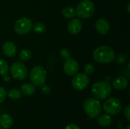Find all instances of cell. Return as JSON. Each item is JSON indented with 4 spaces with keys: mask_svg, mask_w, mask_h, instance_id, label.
<instances>
[{
    "mask_svg": "<svg viewBox=\"0 0 130 129\" xmlns=\"http://www.w3.org/2000/svg\"><path fill=\"white\" fill-rule=\"evenodd\" d=\"M93 59L100 64H110L115 60V52L109 46H100L94 49Z\"/></svg>",
    "mask_w": 130,
    "mask_h": 129,
    "instance_id": "cell-1",
    "label": "cell"
},
{
    "mask_svg": "<svg viewBox=\"0 0 130 129\" xmlns=\"http://www.w3.org/2000/svg\"><path fill=\"white\" fill-rule=\"evenodd\" d=\"M112 93V86L107 81H100L94 84L91 87V94L98 100H105Z\"/></svg>",
    "mask_w": 130,
    "mask_h": 129,
    "instance_id": "cell-2",
    "label": "cell"
},
{
    "mask_svg": "<svg viewBox=\"0 0 130 129\" xmlns=\"http://www.w3.org/2000/svg\"><path fill=\"white\" fill-rule=\"evenodd\" d=\"M95 11V5L91 0L81 1L75 9L76 15L82 19H88L91 17Z\"/></svg>",
    "mask_w": 130,
    "mask_h": 129,
    "instance_id": "cell-3",
    "label": "cell"
},
{
    "mask_svg": "<svg viewBox=\"0 0 130 129\" xmlns=\"http://www.w3.org/2000/svg\"><path fill=\"white\" fill-rule=\"evenodd\" d=\"M83 109L85 113L91 119L98 118L102 111V106L98 99L88 98L83 103Z\"/></svg>",
    "mask_w": 130,
    "mask_h": 129,
    "instance_id": "cell-4",
    "label": "cell"
},
{
    "mask_svg": "<svg viewBox=\"0 0 130 129\" xmlns=\"http://www.w3.org/2000/svg\"><path fill=\"white\" fill-rule=\"evenodd\" d=\"M30 79L34 86H41L45 84L46 79V71L43 66H34L30 71Z\"/></svg>",
    "mask_w": 130,
    "mask_h": 129,
    "instance_id": "cell-5",
    "label": "cell"
},
{
    "mask_svg": "<svg viewBox=\"0 0 130 129\" xmlns=\"http://www.w3.org/2000/svg\"><path fill=\"white\" fill-rule=\"evenodd\" d=\"M103 109L106 114H108L110 116H115L121 112L122 103L120 100L116 97L108 98L104 103Z\"/></svg>",
    "mask_w": 130,
    "mask_h": 129,
    "instance_id": "cell-6",
    "label": "cell"
},
{
    "mask_svg": "<svg viewBox=\"0 0 130 129\" xmlns=\"http://www.w3.org/2000/svg\"><path fill=\"white\" fill-rule=\"evenodd\" d=\"M33 22L31 19L24 17L17 20L14 25V31L19 35H25L30 33L33 28Z\"/></svg>",
    "mask_w": 130,
    "mask_h": 129,
    "instance_id": "cell-7",
    "label": "cell"
},
{
    "mask_svg": "<svg viewBox=\"0 0 130 129\" xmlns=\"http://www.w3.org/2000/svg\"><path fill=\"white\" fill-rule=\"evenodd\" d=\"M9 70L11 76L16 80L22 81L27 76V68L21 62H14L12 63Z\"/></svg>",
    "mask_w": 130,
    "mask_h": 129,
    "instance_id": "cell-8",
    "label": "cell"
},
{
    "mask_svg": "<svg viewBox=\"0 0 130 129\" xmlns=\"http://www.w3.org/2000/svg\"><path fill=\"white\" fill-rule=\"evenodd\" d=\"M90 83L88 75L85 73H79L75 75L72 80V86L76 90H83L88 87Z\"/></svg>",
    "mask_w": 130,
    "mask_h": 129,
    "instance_id": "cell-9",
    "label": "cell"
},
{
    "mask_svg": "<svg viewBox=\"0 0 130 129\" xmlns=\"http://www.w3.org/2000/svg\"><path fill=\"white\" fill-rule=\"evenodd\" d=\"M79 69V65L78 62L72 58H68L63 65V70L65 73L69 76H74Z\"/></svg>",
    "mask_w": 130,
    "mask_h": 129,
    "instance_id": "cell-10",
    "label": "cell"
},
{
    "mask_svg": "<svg viewBox=\"0 0 130 129\" xmlns=\"http://www.w3.org/2000/svg\"><path fill=\"white\" fill-rule=\"evenodd\" d=\"M68 31L72 34H78L82 31V23L78 18H72L67 25Z\"/></svg>",
    "mask_w": 130,
    "mask_h": 129,
    "instance_id": "cell-11",
    "label": "cell"
},
{
    "mask_svg": "<svg viewBox=\"0 0 130 129\" xmlns=\"http://www.w3.org/2000/svg\"><path fill=\"white\" fill-rule=\"evenodd\" d=\"M17 51V46L12 41H6L2 45V52L7 57H14L16 55Z\"/></svg>",
    "mask_w": 130,
    "mask_h": 129,
    "instance_id": "cell-12",
    "label": "cell"
},
{
    "mask_svg": "<svg viewBox=\"0 0 130 129\" xmlns=\"http://www.w3.org/2000/svg\"><path fill=\"white\" fill-rule=\"evenodd\" d=\"M95 28L98 33H100L101 35H105L109 32L110 29V26L109 22L106 19L101 18L96 21Z\"/></svg>",
    "mask_w": 130,
    "mask_h": 129,
    "instance_id": "cell-13",
    "label": "cell"
},
{
    "mask_svg": "<svg viewBox=\"0 0 130 129\" xmlns=\"http://www.w3.org/2000/svg\"><path fill=\"white\" fill-rule=\"evenodd\" d=\"M129 84V81L127 78L123 76H120L116 78L113 81V87L114 89L118 90H125Z\"/></svg>",
    "mask_w": 130,
    "mask_h": 129,
    "instance_id": "cell-14",
    "label": "cell"
},
{
    "mask_svg": "<svg viewBox=\"0 0 130 129\" xmlns=\"http://www.w3.org/2000/svg\"><path fill=\"white\" fill-rule=\"evenodd\" d=\"M13 125V119L8 114H2L0 116V126L4 129L11 128Z\"/></svg>",
    "mask_w": 130,
    "mask_h": 129,
    "instance_id": "cell-15",
    "label": "cell"
},
{
    "mask_svg": "<svg viewBox=\"0 0 130 129\" xmlns=\"http://www.w3.org/2000/svg\"><path fill=\"white\" fill-rule=\"evenodd\" d=\"M21 92L24 96H32L36 92V87L33 84L25 83L23 84L21 87Z\"/></svg>",
    "mask_w": 130,
    "mask_h": 129,
    "instance_id": "cell-16",
    "label": "cell"
},
{
    "mask_svg": "<svg viewBox=\"0 0 130 129\" xmlns=\"http://www.w3.org/2000/svg\"><path fill=\"white\" fill-rule=\"evenodd\" d=\"M98 123L101 126V127H109L111 123H112V119L110 115L108 114H104L98 116Z\"/></svg>",
    "mask_w": 130,
    "mask_h": 129,
    "instance_id": "cell-17",
    "label": "cell"
},
{
    "mask_svg": "<svg viewBox=\"0 0 130 129\" xmlns=\"http://www.w3.org/2000/svg\"><path fill=\"white\" fill-rule=\"evenodd\" d=\"M75 14V9L72 6H67L62 10V15L66 18H73Z\"/></svg>",
    "mask_w": 130,
    "mask_h": 129,
    "instance_id": "cell-18",
    "label": "cell"
},
{
    "mask_svg": "<svg viewBox=\"0 0 130 129\" xmlns=\"http://www.w3.org/2000/svg\"><path fill=\"white\" fill-rule=\"evenodd\" d=\"M7 95L8 96V97L11 100H18V99L21 98V92L18 89L13 88V89L9 90L8 92H7Z\"/></svg>",
    "mask_w": 130,
    "mask_h": 129,
    "instance_id": "cell-19",
    "label": "cell"
},
{
    "mask_svg": "<svg viewBox=\"0 0 130 129\" xmlns=\"http://www.w3.org/2000/svg\"><path fill=\"white\" fill-rule=\"evenodd\" d=\"M32 56V52L28 49H22L19 53V59L22 62L28 61Z\"/></svg>",
    "mask_w": 130,
    "mask_h": 129,
    "instance_id": "cell-20",
    "label": "cell"
},
{
    "mask_svg": "<svg viewBox=\"0 0 130 129\" xmlns=\"http://www.w3.org/2000/svg\"><path fill=\"white\" fill-rule=\"evenodd\" d=\"M9 66L8 62L4 59H0V76H5L8 75Z\"/></svg>",
    "mask_w": 130,
    "mask_h": 129,
    "instance_id": "cell-21",
    "label": "cell"
},
{
    "mask_svg": "<svg viewBox=\"0 0 130 129\" xmlns=\"http://www.w3.org/2000/svg\"><path fill=\"white\" fill-rule=\"evenodd\" d=\"M33 30L36 33H43L46 30V26L43 23L41 22H37L35 24L33 25Z\"/></svg>",
    "mask_w": 130,
    "mask_h": 129,
    "instance_id": "cell-22",
    "label": "cell"
},
{
    "mask_svg": "<svg viewBox=\"0 0 130 129\" xmlns=\"http://www.w3.org/2000/svg\"><path fill=\"white\" fill-rule=\"evenodd\" d=\"M84 71L87 75H92L94 71V65L92 63H88L84 68Z\"/></svg>",
    "mask_w": 130,
    "mask_h": 129,
    "instance_id": "cell-23",
    "label": "cell"
},
{
    "mask_svg": "<svg viewBox=\"0 0 130 129\" xmlns=\"http://www.w3.org/2000/svg\"><path fill=\"white\" fill-rule=\"evenodd\" d=\"M60 55H61L62 58L66 59H68V58H70V56H71V52H70V50H69V49H67V48H63V49H62L61 51H60Z\"/></svg>",
    "mask_w": 130,
    "mask_h": 129,
    "instance_id": "cell-24",
    "label": "cell"
},
{
    "mask_svg": "<svg viewBox=\"0 0 130 129\" xmlns=\"http://www.w3.org/2000/svg\"><path fill=\"white\" fill-rule=\"evenodd\" d=\"M6 97H7V91H6V90L4 87H0V104L5 101Z\"/></svg>",
    "mask_w": 130,
    "mask_h": 129,
    "instance_id": "cell-25",
    "label": "cell"
},
{
    "mask_svg": "<svg viewBox=\"0 0 130 129\" xmlns=\"http://www.w3.org/2000/svg\"><path fill=\"white\" fill-rule=\"evenodd\" d=\"M41 92L43 94H48L50 92V87L49 85L43 84V85H41Z\"/></svg>",
    "mask_w": 130,
    "mask_h": 129,
    "instance_id": "cell-26",
    "label": "cell"
},
{
    "mask_svg": "<svg viewBox=\"0 0 130 129\" xmlns=\"http://www.w3.org/2000/svg\"><path fill=\"white\" fill-rule=\"evenodd\" d=\"M124 116L128 122H130V106L127 105L124 109Z\"/></svg>",
    "mask_w": 130,
    "mask_h": 129,
    "instance_id": "cell-27",
    "label": "cell"
},
{
    "mask_svg": "<svg viewBox=\"0 0 130 129\" xmlns=\"http://www.w3.org/2000/svg\"><path fill=\"white\" fill-rule=\"evenodd\" d=\"M64 129H80V128L76 124L70 123V124H68Z\"/></svg>",
    "mask_w": 130,
    "mask_h": 129,
    "instance_id": "cell-28",
    "label": "cell"
},
{
    "mask_svg": "<svg viewBox=\"0 0 130 129\" xmlns=\"http://www.w3.org/2000/svg\"><path fill=\"white\" fill-rule=\"evenodd\" d=\"M125 57L123 58V59H121V56H119V58H117V62H119V63H122V62H123L124 61H125Z\"/></svg>",
    "mask_w": 130,
    "mask_h": 129,
    "instance_id": "cell-29",
    "label": "cell"
},
{
    "mask_svg": "<svg viewBox=\"0 0 130 129\" xmlns=\"http://www.w3.org/2000/svg\"><path fill=\"white\" fill-rule=\"evenodd\" d=\"M129 6H130V4L129 3H128V5H127V11L128 12H129Z\"/></svg>",
    "mask_w": 130,
    "mask_h": 129,
    "instance_id": "cell-30",
    "label": "cell"
},
{
    "mask_svg": "<svg viewBox=\"0 0 130 129\" xmlns=\"http://www.w3.org/2000/svg\"><path fill=\"white\" fill-rule=\"evenodd\" d=\"M125 129H130L129 125H128V126H127V127H126V128H125Z\"/></svg>",
    "mask_w": 130,
    "mask_h": 129,
    "instance_id": "cell-31",
    "label": "cell"
},
{
    "mask_svg": "<svg viewBox=\"0 0 130 129\" xmlns=\"http://www.w3.org/2000/svg\"><path fill=\"white\" fill-rule=\"evenodd\" d=\"M0 129H2V127H1V126H0Z\"/></svg>",
    "mask_w": 130,
    "mask_h": 129,
    "instance_id": "cell-32",
    "label": "cell"
}]
</instances>
